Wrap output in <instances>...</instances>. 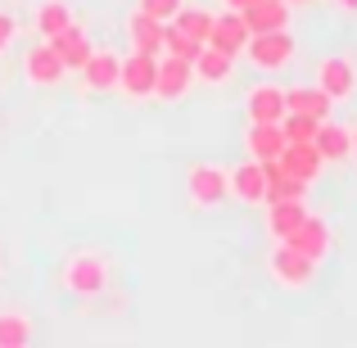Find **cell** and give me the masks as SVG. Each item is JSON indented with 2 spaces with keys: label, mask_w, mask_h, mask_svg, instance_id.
<instances>
[{
  "label": "cell",
  "mask_w": 357,
  "mask_h": 348,
  "mask_svg": "<svg viewBox=\"0 0 357 348\" xmlns=\"http://www.w3.org/2000/svg\"><path fill=\"white\" fill-rule=\"evenodd\" d=\"M185 199H190L195 213H213L231 199L227 186V167L222 163H190L185 167Z\"/></svg>",
  "instance_id": "2"
},
{
  "label": "cell",
  "mask_w": 357,
  "mask_h": 348,
  "mask_svg": "<svg viewBox=\"0 0 357 348\" xmlns=\"http://www.w3.org/2000/svg\"><path fill=\"white\" fill-rule=\"evenodd\" d=\"M154 77H158V54H145V50H131L122 59V73H118V96L140 105V100H154Z\"/></svg>",
  "instance_id": "4"
},
{
  "label": "cell",
  "mask_w": 357,
  "mask_h": 348,
  "mask_svg": "<svg viewBox=\"0 0 357 348\" xmlns=\"http://www.w3.org/2000/svg\"><path fill=\"white\" fill-rule=\"evenodd\" d=\"M14 36H18V18L9 14V9H0V54L14 45Z\"/></svg>",
  "instance_id": "29"
},
{
  "label": "cell",
  "mask_w": 357,
  "mask_h": 348,
  "mask_svg": "<svg viewBox=\"0 0 357 348\" xmlns=\"http://www.w3.org/2000/svg\"><path fill=\"white\" fill-rule=\"evenodd\" d=\"M122 32H127V45L131 50H145V54H163V32L167 23H158L154 14H145V9H131L127 18H122Z\"/></svg>",
  "instance_id": "11"
},
{
  "label": "cell",
  "mask_w": 357,
  "mask_h": 348,
  "mask_svg": "<svg viewBox=\"0 0 357 348\" xmlns=\"http://www.w3.org/2000/svg\"><path fill=\"white\" fill-rule=\"evenodd\" d=\"M317 86L326 91V96L340 105V100H349L353 91H357V68H353V59H344V54H331V59H321L317 63Z\"/></svg>",
  "instance_id": "12"
},
{
  "label": "cell",
  "mask_w": 357,
  "mask_h": 348,
  "mask_svg": "<svg viewBox=\"0 0 357 348\" xmlns=\"http://www.w3.org/2000/svg\"><path fill=\"white\" fill-rule=\"evenodd\" d=\"M0 267H5V249H0Z\"/></svg>",
  "instance_id": "34"
},
{
  "label": "cell",
  "mask_w": 357,
  "mask_h": 348,
  "mask_svg": "<svg viewBox=\"0 0 357 348\" xmlns=\"http://www.w3.org/2000/svg\"><path fill=\"white\" fill-rule=\"evenodd\" d=\"M244 41H249V27H244L240 9H227V14H213V32H208V45L227 54H244Z\"/></svg>",
  "instance_id": "17"
},
{
  "label": "cell",
  "mask_w": 357,
  "mask_h": 348,
  "mask_svg": "<svg viewBox=\"0 0 357 348\" xmlns=\"http://www.w3.org/2000/svg\"><path fill=\"white\" fill-rule=\"evenodd\" d=\"M240 18L249 32H280V27H289V5L285 0H258V5L240 9Z\"/></svg>",
  "instance_id": "21"
},
{
  "label": "cell",
  "mask_w": 357,
  "mask_h": 348,
  "mask_svg": "<svg viewBox=\"0 0 357 348\" xmlns=\"http://www.w3.org/2000/svg\"><path fill=\"white\" fill-rule=\"evenodd\" d=\"M82 91L86 96H109V91H118V73H122V54L118 50H91V59L82 63Z\"/></svg>",
  "instance_id": "9"
},
{
  "label": "cell",
  "mask_w": 357,
  "mask_h": 348,
  "mask_svg": "<svg viewBox=\"0 0 357 348\" xmlns=\"http://www.w3.org/2000/svg\"><path fill=\"white\" fill-rule=\"evenodd\" d=\"M244 114H249V122H280L285 118V86L258 82V86L244 96Z\"/></svg>",
  "instance_id": "14"
},
{
  "label": "cell",
  "mask_w": 357,
  "mask_h": 348,
  "mask_svg": "<svg viewBox=\"0 0 357 348\" xmlns=\"http://www.w3.org/2000/svg\"><path fill=\"white\" fill-rule=\"evenodd\" d=\"M109 276H114V271H109V258H105V253H96V249L68 253V262H63V271H59L63 289H68V294H82V298L105 294Z\"/></svg>",
  "instance_id": "1"
},
{
  "label": "cell",
  "mask_w": 357,
  "mask_h": 348,
  "mask_svg": "<svg viewBox=\"0 0 357 348\" xmlns=\"http://www.w3.org/2000/svg\"><path fill=\"white\" fill-rule=\"evenodd\" d=\"M63 77H68V68H63V59L54 54L50 41H36V45L23 50V82H27V86L50 91V86H59Z\"/></svg>",
  "instance_id": "5"
},
{
  "label": "cell",
  "mask_w": 357,
  "mask_h": 348,
  "mask_svg": "<svg viewBox=\"0 0 357 348\" xmlns=\"http://www.w3.org/2000/svg\"><path fill=\"white\" fill-rule=\"evenodd\" d=\"M267 271H271V280L285 285V289H307V285H312V276H317V262L276 240V249L267 253Z\"/></svg>",
  "instance_id": "6"
},
{
  "label": "cell",
  "mask_w": 357,
  "mask_h": 348,
  "mask_svg": "<svg viewBox=\"0 0 357 348\" xmlns=\"http://www.w3.org/2000/svg\"><path fill=\"white\" fill-rule=\"evenodd\" d=\"M190 91H195L190 59H172V54H163V59H158V77H154V100H158V105H181V100H190Z\"/></svg>",
  "instance_id": "7"
},
{
  "label": "cell",
  "mask_w": 357,
  "mask_h": 348,
  "mask_svg": "<svg viewBox=\"0 0 357 348\" xmlns=\"http://www.w3.org/2000/svg\"><path fill=\"white\" fill-rule=\"evenodd\" d=\"M244 54H249V68H258V73H280V68H289V63H294L298 41L289 36V27H280V32H249Z\"/></svg>",
  "instance_id": "3"
},
{
  "label": "cell",
  "mask_w": 357,
  "mask_h": 348,
  "mask_svg": "<svg viewBox=\"0 0 357 348\" xmlns=\"http://www.w3.org/2000/svg\"><path fill=\"white\" fill-rule=\"evenodd\" d=\"M190 68H195V82H204V86H227V82L236 77V54H227V50L204 41L199 54L190 59Z\"/></svg>",
  "instance_id": "13"
},
{
  "label": "cell",
  "mask_w": 357,
  "mask_h": 348,
  "mask_svg": "<svg viewBox=\"0 0 357 348\" xmlns=\"http://www.w3.org/2000/svg\"><path fill=\"white\" fill-rule=\"evenodd\" d=\"M167 27H176V32L195 36V41H208V32H213V14H208V9H195V5H181V9H176V18H172Z\"/></svg>",
  "instance_id": "25"
},
{
  "label": "cell",
  "mask_w": 357,
  "mask_h": 348,
  "mask_svg": "<svg viewBox=\"0 0 357 348\" xmlns=\"http://www.w3.org/2000/svg\"><path fill=\"white\" fill-rule=\"evenodd\" d=\"M50 45H54V54L63 59V68H68V73H77L82 63L91 59V50H96V45H91V36H86V27H77V23L63 27L59 36H50Z\"/></svg>",
  "instance_id": "19"
},
{
  "label": "cell",
  "mask_w": 357,
  "mask_h": 348,
  "mask_svg": "<svg viewBox=\"0 0 357 348\" xmlns=\"http://www.w3.org/2000/svg\"><path fill=\"white\" fill-rule=\"evenodd\" d=\"M227 186H231V199H240L244 209H258L267 204V163L244 154V163L227 167Z\"/></svg>",
  "instance_id": "8"
},
{
  "label": "cell",
  "mask_w": 357,
  "mask_h": 348,
  "mask_svg": "<svg viewBox=\"0 0 357 348\" xmlns=\"http://www.w3.org/2000/svg\"><path fill=\"white\" fill-rule=\"evenodd\" d=\"M303 218H307V204L303 199H267V222H262V227H267L271 240H285V235L294 231Z\"/></svg>",
  "instance_id": "20"
},
{
  "label": "cell",
  "mask_w": 357,
  "mask_h": 348,
  "mask_svg": "<svg viewBox=\"0 0 357 348\" xmlns=\"http://www.w3.org/2000/svg\"><path fill=\"white\" fill-rule=\"evenodd\" d=\"M335 100L321 86H285V114H303V118H331Z\"/></svg>",
  "instance_id": "18"
},
{
  "label": "cell",
  "mask_w": 357,
  "mask_h": 348,
  "mask_svg": "<svg viewBox=\"0 0 357 348\" xmlns=\"http://www.w3.org/2000/svg\"><path fill=\"white\" fill-rule=\"evenodd\" d=\"M285 5H289V9H294V5H307V0H285Z\"/></svg>",
  "instance_id": "33"
},
{
  "label": "cell",
  "mask_w": 357,
  "mask_h": 348,
  "mask_svg": "<svg viewBox=\"0 0 357 348\" xmlns=\"http://www.w3.org/2000/svg\"><path fill=\"white\" fill-rule=\"evenodd\" d=\"M317 122H321V118L285 114V118H280V131H285V145H307V140L317 136Z\"/></svg>",
  "instance_id": "26"
},
{
  "label": "cell",
  "mask_w": 357,
  "mask_h": 348,
  "mask_svg": "<svg viewBox=\"0 0 357 348\" xmlns=\"http://www.w3.org/2000/svg\"><path fill=\"white\" fill-rule=\"evenodd\" d=\"M280 149H285V131H280V122H249V127H244V154H249V158L271 163V158H280Z\"/></svg>",
  "instance_id": "15"
},
{
  "label": "cell",
  "mask_w": 357,
  "mask_h": 348,
  "mask_svg": "<svg viewBox=\"0 0 357 348\" xmlns=\"http://www.w3.org/2000/svg\"><path fill=\"white\" fill-rule=\"evenodd\" d=\"M227 9H249V5H258V0H222Z\"/></svg>",
  "instance_id": "30"
},
{
  "label": "cell",
  "mask_w": 357,
  "mask_h": 348,
  "mask_svg": "<svg viewBox=\"0 0 357 348\" xmlns=\"http://www.w3.org/2000/svg\"><path fill=\"white\" fill-rule=\"evenodd\" d=\"M335 5H340L344 14H357V0H335Z\"/></svg>",
  "instance_id": "31"
},
{
  "label": "cell",
  "mask_w": 357,
  "mask_h": 348,
  "mask_svg": "<svg viewBox=\"0 0 357 348\" xmlns=\"http://www.w3.org/2000/svg\"><path fill=\"white\" fill-rule=\"evenodd\" d=\"M280 244H289L294 253H303V258H312V262H326V253H331L335 235H331V227H326V222L317 218V213H307V218L298 222V227L289 231Z\"/></svg>",
  "instance_id": "10"
},
{
  "label": "cell",
  "mask_w": 357,
  "mask_h": 348,
  "mask_svg": "<svg viewBox=\"0 0 357 348\" xmlns=\"http://www.w3.org/2000/svg\"><path fill=\"white\" fill-rule=\"evenodd\" d=\"M23 344H32V317L5 308L0 312V348H23Z\"/></svg>",
  "instance_id": "24"
},
{
  "label": "cell",
  "mask_w": 357,
  "mask_h": 348,
  "mask_svg": "<svg viewBox=\"0 0 357 348\" xmlns=\"http://www.w3.org/2000/svg\"><path fill=\"white\" fill-rule=\"evenodd\" d=\"M349 136H353V145H349V158L357 163V127H349Z\"/></svg>",
  "instance_id": "32"
},
{
  "label": "cell",
  "mask_w": 357,
  "mask_h": 348,
  "mask_svg": "<svg viewBox=\"0 0 357 348\" xmlns=\"http://www.w3.org/2000/svg\"><path fill=\"white\" fill-rule=\"evenodd\" d=\"M181 5H185V0H140V9H145V14H154L158 23H172Z\"/></svg>",
  "instance_id": "28"
},
{
  "label": "cell",
  "mask_w": 357,
  "mask_h": 348,
  "mask_svg": "<svg viewBox=\"0 0 357 348\" xmlns=\"http://www.w3.org/2000/svg\"><path fill=\"white\" fill-rule=\"evenodd\" d=\"M73 23H77V18H73L68 0H41V5H36V18H32V27H36V36H41V41L59 36L63 27H73Z\"/></svg>",
  "instance_id": "23"
},
{
  "label": "cell",
  "mask_w": 357,
  "mask_h": 348,
  "mask_svg": "<svg viewBox=\"0 0 357 348\" xmlns=\"http://www.w3.org/2000/svg\"><path fill=\"white\" fill-rule=\"evenodd\" d=\"M312 145H317V154H321L326 163H344V158H349V145H353V136H349V127H340V122L321 118V122H317V136H312Z\"/></svg>",
  "instance_id": "22"
},
{
  "label": "cell",
  "mask_w": 357,
  "mask_h": 348,
  "mask_svg": "<svg viewBox=\"0 0 357 348\" xmlns=\"http://www.w3.org/2000/svg\"><path fill=\"white\" fill-rule=\"evenodd\" d=\"M199 45L204 41L176 32V27H167V32H163V54H172V59H195V54H199Z\"/></svg>",
  "instance_id": "27"
},
{
  "label": "cell",
  "mask_w": 357,
  "mask_h": 348,
  "mask_svg": "<svg viewBox=\"0 0 357 348\" xmlns=\"http://www.w3.org/2000/svg\"><path fill=\"white\" fill-rule=\"evenodd\" d=\"M276 167H280V172H289V176H298V181H303V186H312L317 176H321L326 158L317 154V145H312V140H307V145H285V149H280Z\"/></svg>",
  "instance_id": "16"
}]
</instances>
